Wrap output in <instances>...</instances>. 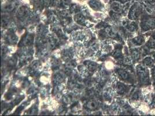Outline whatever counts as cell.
I'll use <instances>...</instances> for the list:
<instances>
[{
  "mask_svg": "<svg viewBox=\"0 0 155 116\" xmlns=\"http://www.w3.org/2000/svg\"><path fill=\"white\" fill-rule=\"evenodd\" d=\"M141 63L142 65H144L145 66H146L148 68H152L153 66H154L155 65L154 59L150 55L143 58Z\"/></svg>",
  "mask_w": 155,
  "mask_h": 116,
  "instance_id": "7",
  "label": "cell"
},
{
  "mask_svg": "<svg viewBox=\"0 0 155 116\" xmlns=\"http://www.w3.org/2000/svg\"><path fill=\"white\" fill-rule=\"evenodd\" d=\"M150 39H155V30H153V32H151Z\"/></svg>",
  "mask_w": 155,
  "mask_h": 116,
  "instance_id": "11",
  "label": "cell"
},
{
  "mask_svg": "<svg viewBox=\"0 0 155 116\" xmlns=\"http://www.w3.org/2000/svg\"><path fill=\"white\" fill-rule=\"evenodd\" d=\"M140 27L142 32L155 30V15H148L144 13L140 18Z\"/></svg>",
  "mask_w": 155,
  "mask_h": 116,
  "instance_id": "3",
  "label": "cell"
},
{
  "mask_svg": "<svg viewBox=\"0 0 155 116\" xmlns=\"http://www.w3.org/2000/svg\"><path fill=\"white\" fill-rule=\"evenodd\" d=\"M137 81L140 86H149L151 84L150 71L148 67L144 65L139 64L136 67Z\"/></svg>",
  "mask_w": 155,
  "mask_h": 116,
  "instance_id": "1",
  "label": "cell"
},
{
  "mask_svg": "<svg viewBox=\"0 0 155 116\" xmlns=\"http://www.w3.org/2000/svg\"><path fill=\"white\" fill-rule=\"evenodd\" d=\"M149 53H150V56L154 59V61H155V51L150 52Z\"/></svg>",
  "mask_w": 155,
  "mask_h": 116,
  "instance_id": "12",
  "label": "cell"
},
{
  "mask_svg": "<svg viewBox=\"0 0 155 116\" xmlns=\"http://www.w3.org/2000/svg\"><path fill=\"white\" fill-rule=\"evenodd\" d=\"M151 51H155V40L149 39L145 43V45L142 48V57L146 56Z\"/></svg>",
  "mask_w": 155,
  "mask_h": 116,
  "instance_id": "4",
  "label": "cell"
},
{
  "mask_svg": "<svg viewBox=\"0 0 155 116\" xmlns=\"http://www.w3.org/2000/svg\"><path fill=\"white\" fill-rule=\"evenodd\" d=\"M119 74L121 78L124 80H127L129 78L133 79V78L131 77V75H130L129 73L128 72L124 71V70H121L119 71Z\"/></svg>",
  "mask_w": 155,
  "mask_h": 116,
  "instance_id": "8",
  "label": "cell"
},
{
  "mask_svg": "<svg viewBox=\"0 0 155 116\" xmlns=\"http://www.w3.org/2000/svg\"><path fill=\"white\" fill-rule=\"evenodd\" d=\"M142 48H134L132 49L131 55L132 59L134 61V62H138L141 59V55H142Z\"/></svg>",
  "mask_w": 155,
  "mask_h": 116,
  "instance_id": "6",
  "label": "cell"
},
{
  "mask_svg": "<svg viewBox=\"0 0 155 116\" xmlns=\"http://www.w3.org/2000/svg\"><path fill=\"white\" fill-rule=\"evenodd\" d=\"M145 5H153L155 4V0H141Z\"/></svg>",
  "mask_w": 155,
  "mask_h": 116,
  "instance_id": "10",
  "label": "cell"
},
{
  "mask_svg": "<svg viewBox=\"0 0 155 116\" xmlns=\"http://www.w3.org/2000/svg\"><path fill=\"white\" fill-rule=\"evenodd\" d=\"M150 73H151V80L153 83V87L155 88V65L150 68Z\"/></svg>",
  "mask_w": 155,
  "mask_h": 116,
  "instance_id": "9",
  "label": "cell"
},
{
  "mask_svg": "<svg viewBox=\"0 0 155 116\" xmlns=\"http://www.w3.org/2000/svg\"><path fill=\"white\" fill-rule=\"evenodd\" d=\"M131 42L133 45L136 47L141 46L146 43L145 36H144L143 34H139L134 37L133 39H131Z\"/></svg>",
  "mask_w": 155,
  "mask_h": 116,
  "instance_id": "5",
  "label": "cell"
},
{
  "mask_svg": "<svg viewBox=\"0 0 155 116\" xmlns=\"http://www.w3.org/2000/svg\"><path fill=\"white\" fill-rule=\"evenodd\" d=\"M146 12H147L145 9V4L142 1L134 2L130 9L129 18L133 20L140 19L141 17Z\"/></svg>",
  "mask_w": 155,
  "mask_h": 116,
  "instance_id": "2",
  "label": "cell"
}]
</instances>
